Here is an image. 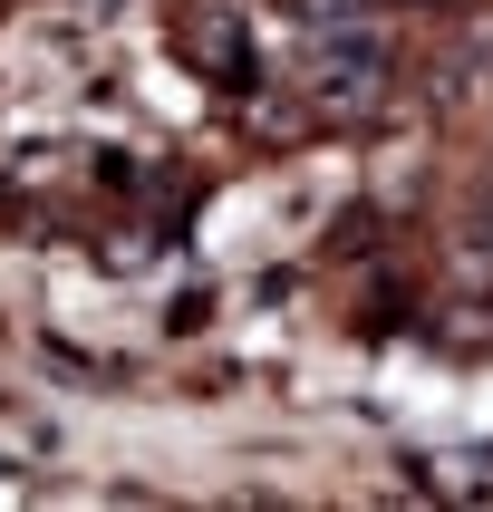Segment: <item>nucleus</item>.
<instances>
[{"mask_svg":"<svg viewBox=\"0 0 493 512\" xmlns=\"http://www.w3.org/2000/svg\"><path fill=\"white\" fill-rule=\"evenodd\" d=\"M300 97H310L319 116H368L377 97H387V49H377L368 29H319L310 68H300Z\"/></svg>","mask_w":493,"mask_h":512,"instance_id":"f257e3e1","label":"nucleus"},{"mask_svg":"<svg viewBox=\"0 0 493 512\" xmlns=\"http://www.w3.org/2000/svg\"><path fill=\"white\" fill-rule=\"evenodd\" d=\"M174 49L194 58V78H213V87H252V29L232 20L223 0H194V10H184V29H174Z\"/></svg>","mask_w":493,"mask_h":512,"instance_id":"f03ea898","label":"nucleus"},{"mask_svg":"<svg viewBox=\"0 0 493 512\" xmlns=\"http://www.w3.org/2000/svg\"><path fill=\"white\" fill-rule=\"evenodd\" d=\"M368 10H387V0H368Z\"/></svg>","mask_w":493,"mask_h":512,"instance_id":"7ed1b4c3","label":"nucleus"}]
</instances>
